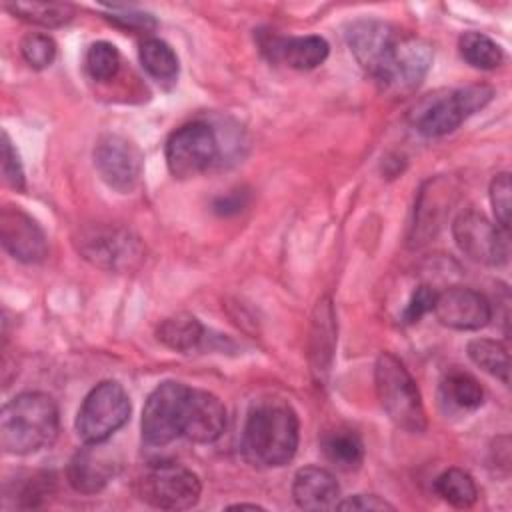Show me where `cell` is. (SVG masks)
Segmentation results:
<instances>
[{"mask_svg": "<svg viewBox=\"0 0 512 512\" xmlns=\"http://www.w3.org/2000/svg\"><path fill=\"white\" fill-rule=\"evenodd\" d=\"M298 430V416L288 402L260 400L250 408L244 422L242 456L256 468L284 466L296 454Z\"/></svg>", "mask_w": 512, "mask_h": 512, "instance_id": "1", "label": "cell"}, {"mask_svg": "<svg viewBox=\"0 0 512 512\" xmlns=\"http://www.w3.org/2000/svg\"><path fill=\"white\" fill-rule=\"evenodd\" d=\"M58 406L44 392H22L0 412V446L6 454H32L54 442Z\"/></svg>", "mask_w": 512, "mask_h": 512, "instance_id": "2", "label": "cell"}, {"mask_svg": "<svg viewBox=\"0 0 512 512\" xmlns=\"http://www.w3.org/2000/svg\"><path fill=\"white\" fill-rule=\"evenodd\" d=\"M374 386L386 416L406 432L426 430L420 390L408 368L390 352H382L374 366Z\"/></svg>", "mask_w": 512, "mask_h": 512, "instance_id": "3", "label": "cell"}, {"mask_svg": "<svg viewBox=\"0 0 512 512\" xmlns=\"http://www.w3.org/2000/svg\"><path fill=\"white\" fill-rule=\"evenodd\" d=\"M492 96L494 90L484 84L436 92L412 108L410 122L420 134L438 138L454 132L468 116L482 110Z\"/></svg>", "mask_w": 512, "mask_h": 512, "instance_id": "4", "label": "cell"}, {"mask_svg": "<svg viewBox=\"0 0 512 512\" xmlns=\"http://www.w3.org/2000/svg\"><path fill=\"white\" fill-rule=\"evenodd\" d=\"M130 410V398L122 384L104 380L84 398L76 416V432L84 444L106 442L128 422Z\"/></svg>", "mask_w": 512, "mask_h": 512, "instance_id": "5", "label": "cell"}, {"mask_svg": "<svg viewBox=\"0 0 512 512\" xmlns=\"http://www.w3.org/2000/svg\"><path fill=\"white\" fill-rule=\"evenodd\" d=\"M76 248L90 264L110 272H132L144 260V246L136 234L120 226H90L76 238Z\"/></svg>", "mask_w": 512, "mask_h": 512, "instance_id": "6", "label": "cell"}, {"mask_svg": "<svg viewBox=\"0 0 512 512\" xmlns=\"http://www.w3.org/2000/svg\"><path fill=\"white\" fill-rule=\"evenodd\" d=\"M166 166L174 178H192L206 172L220 156L216 132L206 122L180 126L166 140Z\"/></svg>", "mask_w": 512, "mask_h": 512, "instance_id": "7", "label": "cell"}, {"mask_svg": "<svg viewBox=\"0 0 512 512\" xmlns=\"http://www.w3.org/2000/svg\"><path fill=\"white\" fill-rule=\"evenodd\" d=\"M190 386L166 380L146 398L142 410V440L148 446H166L182 436V412Z\"/></svg>", "mask_w": 512, "mask_h": 512, "instance_id": "8", "label": "cell"}, {"mask_svg": "<svg viewBox=\"0 0 512 512\" xmlns=\"http://www.w3.org/2000/svg\"><path fill=\"white\" fill-rule=\"evenodd\" d=\"M200 478L180 464H158L138 482V496L160 510H188L200 500Z\"/></svg>", "mask_w": 512, "mask_h": 512, "instance_id": "9", "label": "cell"}, {"mask_svg": "<svg viewBox=\"0 0 512 512\" xmlns=\"http://www.w3.org/2000/svg\"><path fill=\"white\" fill-rule=\"evenodd\" d=\"M456 246L466 258L484 266H502L508 262V232L490 222L478 210H464L452 224Z\"/></svg>", "mask_w": 512, "mask_h": 512, "instance_id": "10", "label": "cell"}, {"mask_svg": "<svg viewBox=\"0 0 512 512\" xmlns=\"http://www.w3.org/2000/svg\"><path fill=\"white\" fill-rule=\"evenodd\" d=\"M94 166L100 178L116 192H132L142 176V154L120 134H104L94 146Z\"/></svg>", "mask_w": 512, "mask_h": 512, "instance_id": "11", "label": "cell"}, {"mask_svg": "<svg viewBox=\"0 0 512 512\" xmlns=\"http://www.w3.org/2000/svg\"><path fill=\"white\" fill-rule=\"evenodd\" d=\"M398 38L394 26L376 18H360L346 28V44L354 60L376 82L384 74Z\"/></svg>", "mask_w": 512, "mask_h": 512, "instance_id": "12", "label": "cell"}, {"mask_svg": "<svg viewBox=\"0 0 512 512\" xmlns=\"http://www.w3.org/2000/svg\"><path fill=\"white\" fill-rule=\"evenodd\" d=\"M432 58L434 52L426 40L414 36H400L378 84L384 90L410 92L428 74Z\"/></svg>", "mask_w": 512, "mask_h": 512, "instance_id": "13", "label": "cell"}, {"mask_svg": "<svg viewBox=\"0 0 512 512\" xmlns=\"http://www.w3.org/2000/svg\"><path fill=\"white\" fill-rule=\"evenodd\" d=\"M434 316L452 330H480L492 320V304L484 294L466 286L436 292Z\"/></svg>", "mask_w": 512, "mask_h": 512, "instance_id": "14", "label": "cell"}, {"mask_svg": "<svg viewBox=\"0 0 512 512\" xmlns=\"http://www.w3.org/2000/svg\"><path fill=\"white\" fill-rule=\"evenodd\" d=\"M0 242L12 258L24 264H38L48 256L42 228L32 216L14 206H6L0 212Z\"/></svg>", "mask_w": 512, "mask_h": 512, "instance_id": "15", "label": "cell"}, {"mask_svg": "<svg viewBox=\"0 0 512 512\" xmlns=\"http://www.w3.org/2000/svg\"><path fill=\"white\" fill-rule=\"evenodd\" d=\"M226 428V408L222 400L200 388H190L182 412V436L196 444L216 442Z\"/></svg>", "mask_w": 512, "mask_h": 512, "instance_id": "16", "label": "cell"}, {"mask_svg": "<svg viewBox=\"0 0 512 512\" xmlns=\"http://www.w3.org/2000/svg\"><path fill=\"white\" fill-rule=\"evenodd\" d=\"M100 444H84L68 462L66 478L68 484L80 494H96L106 488V484L118 472V460L112 450Z\"/></svg>", "mask_w": 512, "mask_h": 512, "instance_id": "17", "label": "cell"}, {"mask_svg": "<svg viewBox=\"0 0 512 512\" xmlns=\"http://www.w3.org/2000/svg\"><path fill=\"white\" fill-rule=\"evenodd\" d=\"M452 196L454 190L446 178H434L420 190L408 236L410 246H422L438 234L444 216L450 210L448 206L452 204Z\"/></svg>", "mask_w": 512, "mask_h": 512, "instance_id": "18", "label": "cell"}, {"mask_svg": "<svg viewBox=\"0 0 512 512\" xmlns=\"http://www.w3.org/2000/svg\"><path fill=\"white\" fill-rule=\"evenodd\" d=\"M292 498L302 510H334L340 502V486L326 468L304 466L294 474Z\"/></svg>", "mask_w": 512, "mask_h": 512, "instance_id": "19", "label": "cell"}, {"mask_svg": "<svg viewBox=\"0 0 512 512\" xmlns=\"http://www.w3.org/2000/svg\"><path fill=\"white\" fill-rule=\"evenodd\" d=\"M268 56L276 62H282L294 70H314L318 68L330 52L328 42L322 36H288V38H270L264 44Z\"/></svg>", "mask_w": 512, "mask_h": 512, "instance_id": "20", "label": "cell"}, {"mask_svg": "<svg viewBox=\"0 0 512 512\" xmlns=\"http://www.w3.org/2000/svg\"><path fill=\"white\" fill-rule=\"evenodd\" d=\"M156 338L170 350L192 352L204 338V326L194 314L178 312L160 322L156 328Z\"/></svg>", "mask_w": 512, "mask_h": 512, "instance_id": "21", "label": "cell"}, {"mask_svg": "<svg viewBox=\"0 0 512 512\" xmlns=\"http://www.w3.org/2000/svg\"><path fill=\"white\" fill-rule=\"evenodd\" d=\"M320 448L326 460L344 472L360 468L364 460V444L354 430L336 428L326 432L320 440Z\"/></svg>", "mask_w": 512, "mask_h": 512, "instance_id": "22", "label": "cell"}, {"mask_svg": "<svg viewBox=\"0 0 512 512\" xmlns=\"http://www.w3.org/2000/svg\"><path fill=\"white\" fill-rule=\"evenodd\" d=\"M442 400L456 410H476L484 402V390L478 380L462 370H452L444 376L440 384Z\"/></svg>", "mask_w": 512, "mask_h": 512, "instance_id": "23", "label": "cell"}, {"mask_svg": "<svg viewBox=\"0 0 512 512\" xmlns=\"http://www.w3.org/2000/svg\"><path fill=\"white\" fill-rule=\"evenodd\" d=\"M466 352H468V358L478 368L498 378L504 386L510 384V358L502 342L492 338H474L468 342Z\"/></svg>", "mask_w": 512, "mask_h": 512, "instance_id": "24", "label": "cell"}, {"mask_svg": "<svg viewBox=\"0 0 512 512\" xmlns=\"http://www.w3.org/2000/svg\"><path fill=\"white\" fill-rule=\"evenodd\" d=\"M6 10L24 22L44 28H60L74 18V6L68 2H14L6 4Z\"/></svg>", "mask_w": 512, "mask_h": 512, "instance_id": "25", "label": "cell"}, {"mask_svg": "<svg viewBox=\"0 0 512 512\" xmlns=\"http://www.w3.org/2000/svg\"><path fill=\"white\" fill-rule=\"evenodd\" d=\"M460 56L478 70H494L504 62V52L500 44H496L490 36L482 32H464L458 38Z\"/></svg>", "mask_w": 512, "mask_h": 512, "instance_id": "26", "label": "cell"}, {"mask_svg": "<svg viewBox=\"0 0 512 512\" xmlns=\"http://www.w3.org/2000/svg\"><path fill=\"white\" fill-rule=\"evenodd\" d=\"M142 68L156 80H174L178 76V56L160 38H146L138 48Z\"/></svg>", "mask_w": 512, "mask_h": 512, "instance_id": "27", "label": "cell"}, {"mask_svg": "<svg viewBox=\"0 0 512 512\" xmlns=\"http://www.w3.org/2000/svg\"><path fill=\"white\" fill-rule=\"evenodd\" d=\"M436 494L454 508H470L478 498L474 478L460 468H448L434 480Z\"/></svg>", "mask_w": 512, "mask_h": 512, "instance_id": "28", "label": "cell"}, {"mask_svg": "<svg viewBox=\"0 0 512 512\" xmlns=\"http://www.w3.org/2000/svg\"><path fill=\"white\" fill-rule=\"evenodd\" d=\"M336 340V326H334V310L328 298H322L316 306V318H314V350L312 354L316 356L314 370L324 372L328 370V362L332 356Z\"/></svg>", "mask_w": 512, "mask_h": 512, "instance_id": "29", "label": "cell"}, {"mask_svg": "<svg viewBox=\"0 0 512 512\" xmlns=\"http://www.w3.org/2000/svg\"><path fill=\"white\" fill-rule=\"evenodd\" d=\"M84 68L88 76L96 82L112 80L120 68V54L110 42H94L84 54Z\"/></svg>", "mask_w": 512, "mask_h": 512, "instance_id": "30", "label": "cell"}, {"mask_svg": "<svg viewBox=\"0 0 512 512\" xmlns=\"http://www.w3.org/2000/svg\"><path fill=\"white\" fill-rule=\"evenodd\" d=\"M20 54L34 70L48 68L56 58V42L42 32H28L20 40Z\"/></svg>", "mask_w": 512, "mask_h": 512, "instance_id": "31", "label": "cell"}, {"mask_svg": "<svg viewBox=\"0 0 512 512\" xmlns=\"http://www.w3.org/2000/svg\"><path fill=\"white\" fill-rule=\"evenodd\" d=\"M512 186H510V174L500 172L490 182V204L494 208V216L498 220V226L508 232L510 230V212H512Z\"/></svg>", "mask_w": 512, "mask_h": 512, "instance_id": "32", "label": "cell"}, {"mask_svg": "<svg viewBox=\"0 0 512 512\" xmlns=\"http://www.w3.org/2000/svg\"><path fill=\"white\" fill-rule=\"evenodd\" d=\"M52 486H54L52 474L34 472L32 476H28L24 480V486L14 492L16 494V506H22V508L38 506L44 498H48V494L52 492Z\"/></svg>", "mask_w": 512, "mask_h": 512, "instance_id": "33", "label": "cell"}, {"mask_svg": "<svg viewBox=\"0 0 512 512\" xmlns=\"http://www.w3.org/2000/svg\"><path fill=\"white\" fill-rule=\"evenodd\" d=\"M0 170H2V180L6 186L14 190H24L26 180H24V168L18 156V150L14 148L8 132H2V160H0Z\"/></svg>", "mask_w": 512, "mask_h": 512, "instance_id": "34", "label": "cell"}, {"mask_svg": "<svg viewBox=\"0 0 512 512\" xmlns=\"http://www.w3.org/2000/svg\"><path fill=\"white\" fill-rule=\"evenodd\" d=\"M434 300H436V290H432V288L426 286V284L418 286V288L412 292V296H410V300H408V304H406V308H404V312H402V320H404L406 324L418 322L424 314L432 312Z\"/></svg>", "mask_w": 512, "mask_h": 512, "instance_id": "35", "label": "cell"}, {"mask_svg": "<svg viewBox=\"0 0 512 512\" xmlns=\"http://www.w3.org/2000/svg\"><path fill=\"white\" fill-rule=\"evenodd\" d=\"M338 510H360V512H380V510H394V506L390 502H386L384 498L376 496V494H356L350 496L346 500H340L336 504Z\"/></svg>", "mask_w": 512, "mask_h": 512, "instance_id": "36", "label": "cell"}, {"mask_svg": "<svg viewBox=\"0 0 512 512\" xmlns=\"http://www.w3.org/2000/svg\"><path fill=\"white\" fill-rule=\"evenodd\" d=\"M112 24L126 28V30H152L156 26V20L150 14H142V12H112L110 16H106Z\"/></svg>", "mask_w": 512, "mask_h": 512, "instance_id": "37", "label": "cell"}, {"mask_svg": "<svg viewBox=\"0 0 512 512\" xmlns=\"http://www.w3.org/2000/svg\"><path fill=\"white\" fill-rule=\"evenodd\" d=\"M246 200H248V194L244 190H232L224 196H218L214 200L212 208H214V212H218L222 216H230V214L240 212L246 206Z\"/></svg>", "mask_w": 512, "mask_h": 512, "instance_id": "38", "label": "cell"}, {"mask_svg": "<svg viewBox=\"0 0 512 512\" xmlns=\"http://www.w3.org/2000/svg\"><path fill=\"white\" fill-rule=\"evenodd\" d=\"M228 508H238V510H244V508H252V510H262V506L258 504H246V502H240V504H232Z\"/></svg>", "mask_w": 512, "mask_h": 512, "instance_id": "39", "label": "cell"}]
</instances>
